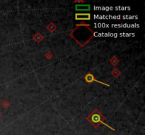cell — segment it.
<instances>
[{"label":"cell","instance_id":"6da1fadb","mask_svg":"<svg viewBox=\"0 0 145 135\" xmlns=\"http://www.w3.org/2000/svg\"><path fill=\"white\" fill-rule=\"evenodd\" d=\"M87 120L88 121H90V123H91L93 125H94L96 127V124H103L104 125H106L107 127H108L109 128H110L111 130H114L113 128H111L110 127H109L108 125H107L106 123H104V120H106L105 117H103L101 113L98 111V110H95L94 111L88 118Z\"/></svg>","mask_w":145,"mask_h":135},{"label":"cell","instance_id":"7a4b0ae2","mask_svg":"<svg viewBox=\"0 0 145 135\" xmlns=\"http://www.w3.org/2000/svg\"><path fill=\"white\" fill-rule=\"evenodd\" d=\"M84 80L85 81H86V82H88V83H92L93 82H96L98 83H100V84L103 85H106V86H110L109 85H107V84H106V83H103V82H100V81L97 80L95 78V77L91 73L87 74L84 77Z\"/></svg>","mask_w":145,"mask_h":135},{"label":"cell","instance_id":"3957f363","mask_svg":"<svg viewBox=\"0 0 145 135\" xmlns=\"http://www.w3.org/2000/svg\"><path fill=\"white\" fill-rule=\"evenodd\" d=\"M76 20H90L91 15L89 13H76Z\"/></svg>","mask_w":145,"mask_h":135},{"label":"cell","instance_id":"277c9868","mask_svg":"<svg viewBox=\"0 0 145 135\" xmlns=\"http://www.w3.org/2000/svg\"><path fill=\"white\" fill-rule=\"evenodd\" d=\"M76 11H89L90 5H76Z\"/></svg>","mask_w":145,"mask_h":135}]
</instances>
